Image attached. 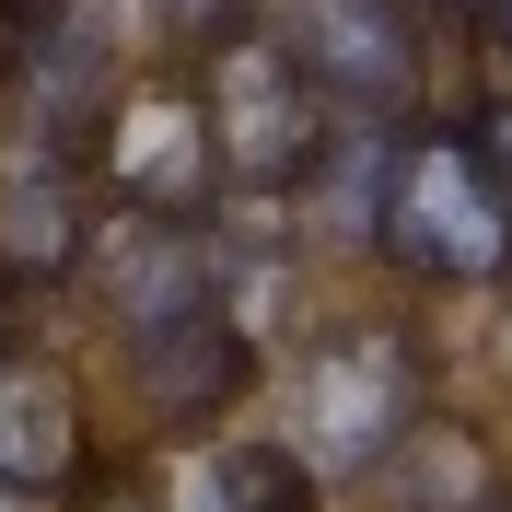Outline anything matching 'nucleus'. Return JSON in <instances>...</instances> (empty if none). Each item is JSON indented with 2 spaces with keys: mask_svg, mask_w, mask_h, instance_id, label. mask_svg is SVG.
Here are the masks:
<instances>
[{
  "mask_svg": "<svg viewBox=\"0 0 512 512\" xmlns=\"http://www.w3.org/2000/svg\"><path fill=\"white\" fill-rule=\"evenodd\" d=\"M384 245L419 280H501L512 268V175L478 152V128H419L384 152Z\"/></svg>",
  "mask_w": 512,
  "mask_h": 512,
  "instance_id": "obj_1",
  "label": "nucleus"
},
{
  "mask_svg": "<svg viewBox=\"0 0 512 512\" xmlns=\"http://www.w3.org/2000/svg\"><path fill=\"white\" fill-rule=\"evenodd\" d=\"M198 128H210L222 187L280 198V187H303L315 152H326V94H315V70L291 59L280 35H210V94H198Z\"/></svg>",
  "mask_w": 512,
  "mask_h": 512,
  "instance_id": "obj_2",
  "label": "nucleus"
},
{
  "mask_svg": "<svg viewBox=\"0 0 512 512\" xmlns=\"http://www.w3.org/2000/svg\"><path fill=\"white\" fill-rule=\"evenodd\" d=\"M291 396H303V466L361 478L419 419V338L408 326H326L303 350V373H291Z\"/></svg>",
  "mask_w": 512,
  "mask_h": 512,
  "instance_id": "obj_3",
  "label": "nucleus"
},
{
  "mask_svg": "<svg viewBox=\"0 0 512 512\" xmlns=\"http://www.w3.org/2000/svg\"><path fill=\"white\" fill-rule=\"evenodd\" d=\"M280 47L350 117H408V94H419V0H291Z\"/></svg>",
  "mask_w": 512,
  "mask_h": 512,
  "instance_id": "obj_4",
  "label": "nucleus"
},
{
  "mask_svg": "<svg viewBox=\"0 0 512 512\" xmlns=\"http://www.w3.org/2000/svg\"><path fill=\"white\" fill-rule=\"evenodd\" d=\"M105 175L140 222H198L210 187H222V163H210V128H198L187 94H128L105 117Z\"/></svg>",
  "mask_w": 512,
  "mask_h": 512,
  "instance_id": "obj_5",
  "label": "nucleus"
},
{
  "mask_svg": "<svg viewBox=\"0 0 512 512\" xmlns=\"http://www.w3.org/2000/svg\"><path fill=\"white\" fill-rule=\"evenodd\" d=\"M117 350H128V384L152 396V419H222L256 384V350H245V315L233 303H187V315L140 326Z\"/></svg>",
  "mask_w": 512,
  "mask_h": 512,
  "instance_id": "obj_6",
  "label": "nucleus"
},
{
  "mask_svg": "<svg viewBox=\"0 0 512 512\" xmlns=\"http://www.w3.org/2000/svg\"><path fill=\"white\" fill-rule=\"evenodd\" d=\"M94 466V431H82V384L35 350H0V501H59Z\"/></svg>",
  "mask_w": 512,
  "mask_h": 512,
  "instance_id": "obj_7",
  "label": "nucleus"
},
{
  "mask_svg": "<svg viewBox=\"0 0 512 512\" xmlns=\"http://www.w3.org/2000/svg\"><path fill=\"white\" fill-rule=\"evenodd\" d=\"M94 256V222H82V175L59 152H35L24 175H0V268L12 280H70Z\"/></svg>",
  "mask_w": 512,
  "mask_h": 512,
  "instance_id": "obj_8",
  "label": "nucleus"
},
{
  "mask_svg": "<svg viewBox=\"0 0 512 512\" xmlns=\"http://www.w3.org/2000/svg\"><path fill=\"white\" fill-rule=\"evenodd\" d=\"M175 512H315V466L291 443H222L187 466Z\"/></svg>",
  "mask_w": 512,
  "mask_h": 512,
  "instance_id": "obj_9",
  "label": "nucleus"
},
{
  "mask_svg": "<svg viewBox=\"0 0 512 512\" xmlns=\"http://www.w3.org/2000/svg\"><path fill=\"white\" fill-rule=\"evenodd\" d=\"M408 454H419V466L443 454L454 478H466V466H489V454L466 443V431H431V443H419V419H408ZM396 512H501V478H478V489H431V501H396Z\"/></svg>",
  "mask_w": 512,
  "mask_h": 512,
  "instance_id": "obj_10",
  "label": "nucleus"
},
{
  "mask_svg": "<svg viewBox=\"0 0 512 512\" xmlns=\"http://www.w3.org/2000/svg\"><path fill=\"white\" fill-rule=\"evenodd\" d=\"M152 24L175 47H210V35H233V0H152Z\"/></svg>",
  "mask_w": 512,
  "mask_h": 512,
  "instance_id": "obj_11",
  "label": "nucleus"
},
{
  "mask_svg": "<svg viewBox=\"0 0 512 512\" xmlns=\"http://www.w3.org/2000/svg\"><path fill=\"white\" fill-rule=\"evenodd\" d=\"M478 24H489V35H501V47H512V0H478Z\"/></svg>",
  "mask_w": 512,
  "mask_h": 512,
  "instance_id": "obj_12",
  "label": "nucleus"
},
{
  "mask_svg": "<svg viewBox=\"0 0 512 512\" xmlns=\"http://www.w3.org/2000/svg\"><path fill=\"white\" fill-rule=\"evenodd\" d=\"M454 12H478V0H454Z\"/></svg>",
  "mask_w": 512,
  "mask_h": 512,
  "instance_id": "obj_13",
  "label": "nucleus"
},
{
  "mask_svg": "<svg viewBox=\"0 0 512 512\" xmlns=\"http://www.w3.org/2000/svg\"><path fill=\"white\" fill-rule=\"evenodd\" d=\"M0 12H24V0H0Z\"/></svg>",
  "mask_w": 512,
  "mask_h": 512,
  "instance_id": "obj_14",
  "label": "nucleus"
}]
</instances>
